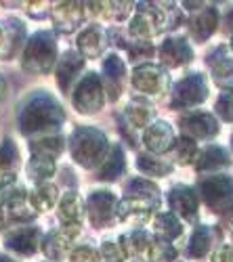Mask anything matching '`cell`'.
Segmentation results:
<instances>
[{
    "label": "cell",
    "instance_id": "1",
    "mask_svg": "<svg viewBox=\"0 0 233 262\" xmlns=\"http://www.w3.org/2000/svg\"><path fill=\"white\" fill-rule=\"evenodd\" d=\"M63 122V109L55 99L47 95H38L26 103L19 114V128L24 135H42L59 128Z\"/></svg>",
    "mask_w": 233,
    "mask_h": 262
},
{
    "label": "cell",
    "instance_id": "2",
    "mask_svg": "<svg viewBox=\"0 0 233 262\" xmlns=\"http://www.w3.org/2000/svg\"><path fill=\"white\" fill-rule=\"evenodd\" d=\"M70 151H72V158L80 166L95 168V166L103 164V160H105V154H108V139L95 128H78L72 135Z\"/></svg>",
    "mask_w": 233,
    "mask_h": 262
},
{
    "label": "cell",
    "instance_id": "3",
    "mask_svg": "<svg viewBox=\"0 0 233 262\" xmlns=\"http://www.w3.org/2000/svg\"><path fill=\"white\" fill-rule=\"evenodd\" d=\"M57 59V45L49 32H38L28 42L24 53V70L30 74H47L51 72Z\"/></svg>",
    "mask_w": 233,
    "mask_h": 262
},
{
    "label": "cell",
    "instance_id": "4",
    "mask_svg": "<svg viewBox=\"0 0 233 262\" xmlns=\"http://www.w3.org/2000/svg\"><path fill=\"white\" fill-rule=\"evenodd\" d=\"M103 101H105L103 84H101L99 76L87 74L74 93V107L80 114H97L103 107Z\"/></svg>",
    "mask_w": 233,
    "mask_h": 262
},
{
    "label": "cell",
    "instance_id": "5",
    "mask_svg": "<svg viewBox=\"0 0 233 262\" xmlns=\"http://www.w3.org/2000/svg\"><path fill=\"white\" fill-rule=\"evenodd\" d=\"M133 86L143 95L158 97L168 89V74L162 68L152 65V63L139 65L133 74Z\"/></svg>",
    "mask_w": 233,
    "mask_h": 262
},
{
    "label": "cell",
    "instance_id": "6",
    "mask_svg": "<svg viewBox=\"0 0 233 262\" xmlns=\"http://www.w3.org/2000/svg\"><path fill=\"white\" fill-rule=\"evenodd\" d=\"M202 198L215 210H227L233 202V181L229 177H210L202 183Z\"/></svg>",
    "mask_w": 233,
    "mask_h": 262
},
{
    "label": "cell",
    "instance_id": "7",
    "mask_svg": "<svg viewBox=\"0 0 233 262\" xmlns=\"http://www.w3.org/2000/svg\"><path fill=\"white\" fill-rule=\"evenodd\" d=\"M118 212V200L110 191H97L93 193L89 202H87V214H89V221L95 227H105L110 225Z\"/></svg>",
    "mask_w": 233,
    "mask_h": 262
},
{
    "label": "cell",
    "instance_id": "8",
    "mask_svg": "<svg viewBox=\"0 0 233 262\" xmlns=\"http://www.w3.org/2000/svg\"><path fill=\"white\" fill-rule=\"evenodd\" d=\"M206 97H208V89H206L204 76L194 74L177 84L175 95H173V105L175 107H194V105H200Z\"/></svg>",
    "mask_w": 233,
    "mask_h": 262
},
{
    "label": "cell",
    "instance_id": "9",
    "mask_svg": "<svg viewBox=\"0 0 233 262\" xmlns=\"http://www.w3.org/2000/svg\"><path fill=\"white\" fill-rule=\"evenodd\" d=\"M158 206L156 198H143V195H126V198L118 204L116 216L122 221H145L147 216L154 212Z\"/></svg>",
    "mask_w": 233,
    "mask_h": 262
},
{
    "label": "cell",
    "instance_id": "10",
    "mask_svg": "<svg viewBox=\"0 0 233 262\" xmlns=\"http://www.w3.org/2000/svg\"><path fill=\"white\" fill-rule=\"evenodd\" d=\"M51 15H53L55 28L63 34H70L82 24L84 5L82 3H57L51 9Z\"/></svg>",
    "mask_w": 233,
    "mask_h": 262
},
{
    "label": "cell",
    "instance_id": "11",
    "mask_svg": "<svg viewBox=\"0 0 233 262\" xmlns=\"http://www.w3.org/2000/svg\"><path fill=\"white\" fill-rule=\"evenodd\" d=\"M181 130L187 139H213L219 133V122L210 114H192L181 120Z\"/></svg>",
    "mask_w": 233,
    "mask_h": 262
},
{
    "label": "cell",
    "instance_id": "12",
    "mask_svg": "<svg viewBox=\"0 0 233 262\" xmlns=\"http://www.w3.org/2000/svg\"><path fill=\"white\" fill-rule=\"evenodd\" d=\"M168 204H171L173 210L181 218H185V221H189V223L198 221V198L189 187H175L168 193Z\"/></svg>",
    "mask_w": 233,
    "mask_h": 262
},
{
    "label": "cell",
    "instance_id": "13",
    "mask_svg": "<svg viewBox=\"0 0 233 262\" xmlns=\"http://www.w3.org/2000/svg\"><path fill=\"white\" fill-rule=\"evenodd\" d=\"M143 141L152 154H166V151H171L175 147V133H173L171 124L156 122L152 126H147Z\"/></svg>",
    "mask_w": 233,
    "mask_h": 262
},
{
    "label": "cell",
    "instance_id": "14",
    "mask_svg": "<svg viewBox=\"0 0 233 262\" xmlns=\"http://www.w3.org/2000/svg\"><path fill=\"white\" fill-rule=\"evenodd\" d=\"M78 231H80V227L76 223V225H66L63 229L51 233L45 239V254L49 258H53V260H61L63 256L68 254V250H70V246L74 242V237L78 235Z\"/></svg>",
    "mask_w": 233,
    "mask_h": 262
},
{
    "label": "cell",
    "instance_id": "15",
    "mask_svg": "<svg viewBox=\"0 0 233 262\" xmlns=\"http://www.w3.org/2000/svg\"><path fill=\"white\" fill-rule=\"evenodd\" d=\"M7 248L19 256H32L38 246H40V233L38 229H32V227H24V229H17V231H11L7 235Z\"/></svg>",
    "mask_w": 233,
    "mask_h": 262
},
{
    "label": "cell",
    "instance_id": "16",
    "mask_svg": "<svg viewBox=\"0 0 233 262\" xmlns=\"http://www.w3.org/2000/svg\"><path fill=\"white\" fill-rule=\"evenodd\" d=\"M160 59L166 68H179V65L192 61V49L185 38H168L160 47Z\"/></svg>",
    "mask_w": 233,
    "mask_h": 262
},
{
    "label": "cell",
    "instance_id": "17",
    "mask_svg": "<svg viewBox=\"0 0 233 262\" xmlns=\"http://www.w3.org/2000/svg\"><path fill=\"white\" fill-rule=\"evenodd\" d=\"M0 204H3V208L11 210V214L17 218H30L32 216V212L26 210V191L19 185H3L0 187Z\"/></svg>",
    "mask_w": 233,
    "mask_h": 262
},
{
    "label": "cell",
    "instance_id": "18",
    "mask_svg": "<svg viewBox=\"0 0 233 262\" xmlns=\"http://www.w3.org/2000/svg\"><path fill=\"white\" fill-rule=\"evenodd\" d=\"M208 63H210V68H213L215 82L221 84L227 91H233V57H229L225 49H219L213 53Z\"/></svg>",
    "mask_w": 233,
    "mask_h": 262
},
{
    "label": "cell",
    "instance_id": "19",
    "mask_svg": "<svg viewBox=\"0 0 233 262\" xmlns=\"http://www.w3.org/2000/svg\"><path fill=\"white\" fill-rule=\"evenodd\" d=\"M217 24H219L217 11L208 7V9H202L200 13H196L192 19H189V32H192V36L198 42H204L217 30Z\"/></svg>",
    "mask_w": 233,
    "mask_h": 262
},
{
    "label": "cell",
    "instance_id": "20",
    "mask_svg": "<svg viewBox=\"0 0 233 262\" xmlns=\"http://www.w3.org/2000/svg\"><path fill=\"white\" fill-rule=\"evenodd\" d=\"M105 47H108V40H105V32L97 26H91L87 28L80 38H78V49L84 57H99Z\"/></svg>",
    "mask_w": 233,
    "mask_h": 262
},
{
    "label": "cell",
    "instance_id": "21",
    "mask_svg": "<svg viewBox=\"0 0 233 262\" xmlns=\"http://www.w3.org/2000/svg\"><path fill=\"white\" fill-rule=\"evenodd\" d=\"M84 68V57L74 53V51H68L63 55V59L59 61V68H57V80H59V86L63 91H68V86L72 84V80L82 72Z\"/></svg>",
    "mask_w": 233,
    "mask_h": 262
},
{
    "label": "cell",
    "instance_id": "22",
    "mask_svg": "<svg viewBox=\"0 0 233 262\" xmlns=\"http://www.w3.org/2000/svg\"><path fill=\"white\" fill-rule=\"evenodd\" d=\"M30 149H32V156H42V158H49V160H55L61 156V151L66 149V141L63 137H38L30 143Z\"/></svg>",
    "mask_w": 233,
    "mask_h": 262
},
{
    "label": "cell",
    "instance_id": "23",
    "mask_svg": "<svg viewBox=\"0 0 233 262\" xmlns=\"http://www.w3.org/2000/svg\"><path fill=\"white\" fill-rule=\"evenodd\" d=\"M19 164V156H17V147L13 145L11 139H5L3 147H0V187L5 183L13 181L15 177V166Z\"/></svg>",
    "mask_w": 233,
    "mask_h": 262
},
{
    "label": "cell",
    "instance_id": "24",
    "mask_svg": "<svg viewBox=\"0 0 233 262\" xmlns=\"http://www.w3.org/2000/svg\"><path fill=\"white\" fill-rule=\"evenodd\" d=\"M196 166L202 172H217V170L229 166V156L221 147H208L206 151H202V154L198 156Z\"/></svg>",
    "mask_w": 233,
    "mask_h": 262
},
{
    "label": "cell",
    "instance_id": "25",
    "mask_svg": "<svg viewBox=\"0 0 233 262\" xmlns=\"http://www.w3.org/2000/svg\"><path fill=\"white\" fill-rule=\"evenodd\" d=\"M126 168V160L120 147H114L110 156H105L101 170H99V179L101 181H116Z\"/></svg>",
    "mask_w": 233,
    "mask_h": 262
},
{
    "label": "cell",
    "instance_id": "26",
    "mask_svg": "<svg viewBox=\"0 0 233 262\" xmlns=\"http://www.w3.org/2000/svg\"><path fill=\"white\" fill-rule=\"evenodd\" d=\"M89 11L97 17L120 21L129 17V13L133 11V3H89Z\"/></svg>",
    "mask_w": 233,
    "mask_h": 262
},
{
    "label": "cell",
    "instance_id": "27",
    "mask_svg": "<svg viewBox=\"0 0 233 262\" xmlns=\"http://www.w3.org/2000/svg\"><path fill=\"white\" fill-rule=\"evenodd\" d=\"M57 198H59L57 187H55V185L42 183L40 187H36V189L32 191V195H30V204H32V208L38 210V212H47V210H51V208L55 206Z\"/></svg>",
    "mask_w": 233,
    "mask_h": 262
},
{
    "label": "cell",
    "instance_id": "28",
    "mask_svg": "<svg viewBox=\"0 0 233 262\" xmlns=\"http://www.w3.org/2000/svg\"><path fill=\"white\" fill-rule=\"evenodd\" d=\"M154 229H156V235L158 239H164V242H171V239H177L181 233H183V225L179 223V218L175 214H160L154 223Z\"/></svg>",
    "mask_w": 233,
    "mask_h": 262
},
{
    "label": "cell",
    "instance_id": "29",
    "mask_svg": "<svg viewBox=\"0 0 233 262\" xmlns=\"http://www.w3.org/2000/svg\"><path fill=\"white\" fill-rule=\"evenodd\" d=\"M84 212V206H82V200L78 193H68L63 195V200L59 204V216L61 221L66 225H76L80 221V216Z\"/></svg>",
    "mask_w": 233,
    "mask_h": 262
},
{
    "label": "cell",
    "instance_id": "30",
    "mask_svg": "<svg viewBox=\"0 0 233 262\" xmlns=\"http://www.w3.org/2000/svg\"><path fill=\"white\" fill-rule=\"evenodd\" d=\"M152 118H154V109L145 101H133L126 107V120H129L133 128H143L147 124H152Z\"/></svg>",
    "mask_w": 233,
    "mask_h": 262
},
{
    "label": "cell",
    "instance_id": "31",
    "mask_svg": "<svg viewBox=\"0 0 233 262\" xmlns=\"http://www.w3.org/2000/svg\"><path fill=\"white\" fill-rule=\"evenodd\" d=\"M53 172H55V160L42 158V156H32V160L28 164V174L32 181L45 183L47 179L53 177Z\"/></svg>",
    "mask_w": 233,
    "mask_h": 262
},
{
    "label": "cell",
    "instance_id": "32",
    "mask_svg": "<svg viewBox=\"0 0 233 262\" xmlns=\"http://www.w3.org/2000/svg\"><path fill=\"white\" fill-rule=\"evenodd\" d=\"M177 256L175 248L171 246V242H164V239H154L147 248V258L152 262H173Z\"/></svg>",
    "mask_w": 233,
    "mask_h": 262
},
{
    "label": "cell",
    "instance_id": "33",
    "mask_svg": "<svg viewBox=\"0 0 233 262\" xmlns=\"http://www.w3.org/2000/svg\"><path fill=\"white\" fill-rule=\"evenodd\" d=\"M210 244H213V235H210V231L206 227L198 229L192 237V242H189V256L192 258H202L208 254L210 250Z\"/></svg>",
    "mask_w": 233,
    "mask_h": 262
},
{
    "label": "cell",
    "instance_id": "34",
    "mask_svg": "<svg viewBox=\"0 0 233 262\" xmlns=\"http://www.w3.org/2000/svg\"><path fill=\"white\" fill-rule=\"evenodd\" d=\"M175 158H177V162L179 164H194L196 160H198V145H196V141H192V139H187V137H183V139H179V141H175Z\"/></svg>",
    "mask_w": 233,
    "mask_h": 262
},
{
    "label": "cell",
    "instance_id": "35",
    "mask_svg": "<svg viewBox=\"0 0 233 262\" xmlns=\"http://www.w3.org/2000/svg\"><path fill=\"white\" fill-rule=\"evenodd\" d=\"M150 244H152V239L147 237V233L137 231V233H133V235H129V237H124L122 248H124L126 254H135V256H139V254L147 252Z\"/></svg>",
    "mask_w": 233,
    "mask_h": 262
},
{
    "label": "cell",
    "instance_id": "36",
    "mask_svg": "<svg viewBox=\"0 0 233 262\" xmlns=\"http://www.w3.org/2000/svg\"><path fill=\"white\" fill-rule=\"evenodd\" d=\"M139 170L145 174H154V177H166L171 172V166L166 162L156 160L154 156H141L139 158Z\"/></svg>",
    "mask_w": 233,
    "mask_h": 262
},
{
    "label": "cell",
    "instance_id": "37",
    "mask_svg": "<svg viewBox=\"0 0 233 262\" xmlns=\"http://www.w3.org/2000/svg\"><path fill=\"white\" fill-rule=\"evenodd\" d=\"M126 195H143V198H156L158 200V187L150 181H133L129 185V189H126Z\"/></svg>",
    "mask_w": 233,
    "mask_h": 262
},
{
    "label": "cell",
    "instance_id": "38",
    "mask_svg": "<svg viewBox=\"0 0 233 262\" xmlns=\"http://www.w3.org/2000/svg\"><path fill=\"white\" fill-rule=\"evenodd\" d=\"M103 72H105V76H108V80H112V82L120 80L124 76V63H122V59L118 55L108 57V59H105V63H103Z\"/></svg>",
    "mask_w": 233,
    "mask_h": 262
},
{
    "label": "cell",
    "instance_id": "39",
    "mask_svg": "<svg viewBox=\"0 0 233 262\" xmlns=\"http://www.w3.org/2000/svg\"><path fill=\"white\" fill-rule=\"evenodd\" d=\"M126 252L122 244H105L101 248V262H124Z\"/></svg>",
    "mask_w": 233,
    "mask_h": 262
},
{
    "label": "cell",
    "instance_id": "40",
    "mask_svg": "<svg viewBox=\"0 0 233 262\" xmlns=\"http://www.w3.org/2000/svg\"><path fill=\"white\" fill-rule=\"evenodd\" d=\"M217 112L225 122H233V91H227L217 101Z\"/></svg>",
    "mask_w": 233,
    "mask_h": 262
},
{
    "label": "cell",
    "instance_id": "41",
    "mask_svg": "<svg viewBox=\"0 0 233 262\" xmlns=\"http://www.w3.org/2000/svg\"><path fill=\"white\" fill-rule=\"evenodd\" d=\"M72 262H99V256L93 248H78L72 254Z\"/></svg>",
    "mask_w": 233,
    "mask_h": 262
},
{
    "label": "cell",
    "instance_id": "42",
    "mask_svg": "<svg viewBox=\"0 0 233 262\" xmlns=\"http://www.w3.org/2000/svg\"><path fill=\"white\" fill-rule=\"evenodd\" d=\"M213 262H233V248H221Z\"/></svg>",
    "mask_w": 233,
    "mask_h": 262
},
{
    "label": "cell",
    "instance_id": "43",
    "mask_svg": "<svg viewBox=\"0 0 233 262\" xmlns=\"http://www.w3.org/2000/svg\"><path fill=\"white\" fill-rule=\"evenodd\" d=\"M30 5H32V7H30V13H32V15H42V13L51 11L49 3H30Z\"/></svg>",
    "mask_w": 233,
    "mask_h": 262
},
{
    "label": "cell",
    "instance_id": "44",
    "mask_svg": "<svg viewBox=\"0 0 233 262\" xmlns=\"http://www.w3.org/2000/svg\"><path fill=\"white\" fill-rule=\"evenodd\" d=\"M223 218H225V223H227V225H233V204L223 212Z\"/></svg>",
    "mask_w": 233,
    "mask_h": 262
},
{
    "label": "cell",
    "instance_id": "45",
    "mask_svg": "<svg viewBox=\"0 0 233 262\" xmlns=\"http://www.w3.org/2000/svg\"><path fill=\"white\" fill-rule=\"evenodd\" d=\"M7 97V82H5V78L0 76V101H3Z\"/></svg>",
    "mask_w": 233,
    "mask_h": 262
},
{
    "label": "cell",
    "instance_id": "46",
    "mask_svg": "<svg viewBox=\"0 0 233 262\" xmlns=\"http://www.w3.org/2000/svg\"><path fill=\"white\" fill-rule=\"evenodd\" d=\"M3 223H5V208L0 204V227H3Z\"/></svg>",
    "mask_w": 233,
    "mask_h": 262
},
{
    "label": "cell",
    "instance_id": "47",
    "mask_svg": "<svg viewBox=\"0 0 233 262\" xmlns=\"http://www.w3.org/2000/svg\"><path fill=\"white\" fill-rule=\"evenodd\" d=\"M0 262H13V260H9V258H3V256H0Z\"/></svg>",
    "mask_w": 233,
    "mask_h": 262
},
{
    "label": "cell",
    "instance_id": "48",
    "mask_svg": "<svg viewBox=\"0 0 233 262\" xmlns=\"http://www.w3.org/2000/svg\"><path fill=\"white\" fill-rule=\"evenodd\" d=\"M231 47H233V38H231Z\"/></svg>",
    "mask_w": 233,
    "mask_h": 262
},
{
    "label": "cell",
    "instance_id": "49",
    "mask_svg": "<svg viewBox=\"0 0 233 262\" xmlns=\"http://www.w3.org/2000/svg\"><path fill=\"white\" fill-rule=\"evenodd\" d=\"M231 145H233V137H231Z\"/></svg>",
    "mask_w": 233,
    "mask_h": 262
}]
</instances>
